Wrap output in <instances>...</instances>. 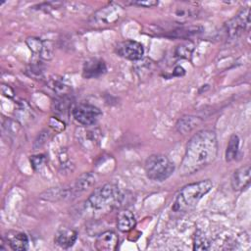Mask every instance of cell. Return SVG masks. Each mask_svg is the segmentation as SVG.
I'll use <instances>...</instances> for the list:
<instances>
[{
  "mask_svg": "<svg viewBox=\"0 0 251 251\" xmlns=\"http://www.w3.org/2000/svg\"><path fill=\"white\" fill-rule=\"evenodd\" d=\"M30 162L31 165L33 167L34 170H38L40 167L43 166L44 162H45V157L44 155H35V156H31L30 158Z\"/></svg>",
  "mask_w": 251,
  "mask_h": 251,
  "instance_id": "27",
  "label": "cell"
},
{
  "mask_svg": "<svg viewBox=\"0 0 251 251\" xmlns=\"http://www.w3.org/2000/svg\"><path fill=\"white\" fill-rule=\"evenodd\" d=\"M200 123H201V120L198 117L184 116L177 121L176 127L178 132L185 134V133L193 130L196 126H198L200 125Z\"/></svg>",
  "mask_w": 251,
  "mask_h": 251,
  "instance_id": "20",
  "label": "cell"
},
{
  "mask_svg": "<svg viewBox=\"0 0 251 251\" xmlns=\"http://www.w3.org/2000/svg\"><path fill=\"white\" fill-rule=\"evenodd\" d=\"M173 17L179 22L180 24H183L184 22L193 19L196 16V10L195 8L180 3V6H177L173 11Z\"/></svg>",
  "mask_w": 251,
  "mask_h": 251,
  "instance_id": "19",
  "label": "cell"
},
{
  "mask_svg": "<svg viewBox=\"0 0 251 251\" xmlns=\"http://www.w3.org/2000/svg\"><path fill=\"white\" fill-rule=\"evenodd\" d=\"M203 30L202 26L199 25H179L177 27H175L173 29H170L165 32V36L170 38H180V39H186L192 35L198 34Z\"/></svg>",
  "mask_w": 251,
  "mask_h": 251,
  "instance_id": "15",
  "label": "cell"
},
{
  "mask_svg": "<svg viewBox=\"0 0 251 251\" xmlns=\"http://www.w3.org/2000/svg\"><path fill=\"white\" fill-rule=\"evenodd\" d=\"M72 115L79 125L82 126H94L102 116L101 110L89 103H79L75 106Z\"/></svg>",
  "mask_w": 251,
  "mask_h": 251,
  "instance_id": "6",
  "label": "cell"
},
{
  "mask_svg": "<svg viewBox=\"0 0 251 251\" xmlns=\"http://www.w3.org/2000/svg\"><path fill=\"white\" fill-rule=\"evenodd\" d=\"M107 72V66L104 60L99 58H90L83 63L82 76L84 78H97Z\"/></svg>",
  "mask_w": 251,
  "mask_h": 251,
  "instance_id": "10",
  "label": "cell"
},
{
  "mask_svg": "<svg viewBox=\"0 0 251 251\" xmlns=\"http://www.w3.org/2000/svg\"><path fill=\"white\" fill-rule=\"evenodd\" d=\"M213 182L203 179L183 186L176 195L173 210L176 212H187L199 203V201L212 189Z\"/></svg>",
  "mask_w": 251,
  "mask_h": 251,
  "instance_id": "2",
  "label": "cell"
},
{
  "mask_svg": "<svg viewBox=\"0 0 251 251\" xmlns=\"http://www.w3.org/2000/svg\"><path fill=\"white\" fill-rule=\"evenodd\" d=\"M72 104H73V100L69 96V94L60 95L57 99H55L53 103L54 111L59 116H65L70 112L71 109L72 110L74 109V107H72Z\"/></svg>",
  "mask_w": 251,
  "mask_h": 251,
  "instance_id": "21",
  "label": "cell"
},
{
  "mask_svg": "<svg viewBox=\"0 0 251 251\" xmlns=\"http://www.w3.org/2000/svg\"><path fill=\"white\" fill-rule=\"evenodd\" d=\"M250 25V9H242L225 25V31L229 39L240 36Z\"/></svg>",
  "mask_w": 251,
  "mask_h": 251,
  "instance_id": "7",
  "label": "cell"
},
{
  "mask_svg": "<svg viewBox=\"0 0 251 251\" xmlns=\"http://www.w3.org/2000/svg\"><path fill=\"white\" fill-rule=\"evenodd\" d=\"M48 137H49V133L47 130H42L38 133V135L36 136V138L34 139V142H33V148L34 149H38V148H41L45 143L46 141L48 140Z\"/></svg>",
  "mask_w": 251,
  "mask_h": 251,
  "instance_id": "26",
  "label": "cell"
},
{
  "mask_svg": "<svg viewBox=\"0 0 251 251\" xmlns=\"http://www.w3.org/2000/svg\"><path fill=\"white\" fill-rule=\"evenodd\" d=\"M50 88L54 90V92L57 93V95H67L69 94L70 87L60 78H56V76H53L52 78L49 79L48 82Z\"/></svg>",
  "mask_w": 251,
  "mask_h": 251,
  "instance_id": "23",
  "label": "cell"
},
{
  "mask_svg": "<svg viewBox=\"0 0 251 251\" xmlns=\"http://www.w3.org/2000/svg\"><path fill=\"white\" fill-rule=\"evenodd\" d=\"M27 72H28V73L30 74V75H32V76H35V75L40 76V75H42V73H43V68H42V66H41L40 64H38V63H33V64H31V65L28 67Z\"/></svg>",
  "mask_w": 251,
  "mask_h": 251,
  "instance_id": "28",
  "label": "cell"
},
{
  "mask_svg": "<svg viewBox=\"0 0 251 251\" xmlns=\"http://www.w3.org/2000/svg\"><path fill=\"white\" fill-rule=\"evenodd\" d=\"M124 16V9L116 3H110L107 6L96 11L89 20V25L94 27L107 26L114 25Z\"/></svg>",
  "mask_w": 251,
  "mask_h": 251,
  "instance_id": "5",
  "label": "cell"
},
{
  "mask_svg": "<svg viewBox=\"0 0 251 251\" xmlns=\"http://www.w3.org/2000/svg\"><path fill=\"white\" fill-rule=\"evenodd\" d=\"M116 53L130 61H137L142 59L144 55V48L141 43L135 41V40H125L116 46Z\"/></svg>",
  "mask_w": 251,
  "mask_h": 251,
  "instance_id": "8",
  "label": "cell"
},
{
  "mask_svg": "<svg viewBox=\"0 0 251 251\" xmlns=\"http://www.w3.org/2000/svg\"><path fill=\"white\" fill-rule=\"evenodd\" d=\"M130 4L135 5V6H139V7H144V8H152V7L158 5V1H154V0L133 1V2H130Z\"/></svg>",
  "mask_w": 251,
  "mask_h": 251,
  "instance_id": "29",
  "label": "cell"
},
{
  "mask_svg": "<svg viewBox=\"0 0 251 251\" xmlns=\"http://www.w3.org/2000/svg\"><path fill=\"white\" fill-rule=\"evenodd\" d=\"M144 170L149 179L161 182L174 174L175 164L166 155L153 154L146 159Z\"/></svg>",
  "mask_w": 251,
  "mask_h": 251,
  "instance_id": "4",
  "label": "cell"
},
{
  "mask_svg": "<svg viewBox=\"0 0 251 251\" xmlns=\"http://www.w3.org/2000/svg\"><path fill=\"white\" fill-rule=\"evenodd\" d=\"M136 224L134 214L129 210H123L117 217V227L122 232H127L131 230Z\"/></svg>",
  "mask_w": 251,
  "mask_h": 251,
  "instance_id": "17",
  "label": "cell"
},
{
  "mask_svg": "<svg viewBox=\"0 0 251 251\" xmlns=\"http://www.w3.org/2000/svg\"><path fill=\"white\" fill-rule=\"evenodd\" d=\"M193 50H194V45L192 42H190V41L184 42V43L176 46V48L175 50V55L178 58L188 59V58H190Z\"/></svg>",
  "mask_w": 251,
  "mask_h": 251,
  "instance_id": "24",
  "label": "cell"
},
{
  "mask_svg": "<svg viewBox=\"0 0 251 251\" xmlns=\"http://www.w3.org/2000/svg\"><path fill=\"white\" fill-rule=\"evenodd\" d=\"M119 243V236L113 230H107L99 234L95 240V248L99 251L116 250Z\"/></svg>",
  "mask_w": 251,
  "mask_h": 251,
  "instance_id": "12",
  "label": "cell"
},
{
  "mask_svg": "<svg viewBox=\"0 0 251 251\" xmlns=\"http://www.w3.org/2000/svg\"><path fill=\"white\" fill-rule=\"evenodd\" d=\"M239 137L235 133L229 137L225 155L226 162H231L236 158L239 150Z\"/></svg>",
  "mask_w": 251,
  "mask_h": 251,
  "instance_id": "22",
  "label": "cell"
},
{
  "mask_svg": "<svg viewBox=\"0 0 251 251\" xmlns=\"http://www.w3.org/2000/svg\"><path fill=\"white\" fill-rule=\"evenodd\" d=\"M26 44L29 49L39 57L45 60H49L52 58V46L50 42L43 41L37 37H29L26 39Z\"/></svg>",
  "mask_w": 251,
  "mask_h": 251,
  "instance_id": "13",
  "label": "cell"
},
{
  "mask_svg": "<svg viewBox=\"0 0 251 251\" xmlns=\"http://www.w3.org/2000/svg\"><path fill=\"white\" fill-rule=\"evenodd\" d=\"M185 74V70L181 66H176L173 71L174 76H182Z\"/></svg>",
  "mask_w": 251,
  "mask_h": 251,
  "instance_id": "30",
  "label": "cell"
},
{
  "mask_svg": "<svg viewBox=\"0 0 251 251\" xmlns=\"http://www.w3.org/2000/svg\"><path fill=\"white\" fill-rule=\"evenodd\" d=\"M7 242L12 250L24 251L28 248V237L24 232H14L8 236Z\"/></svg>",
  "mask_w": 251,
  "mask_h": 251,
  "instance_id": "18",
  "label": "cell"
},
{
  "mask_svg": "<svg viewBox=\"0 0 251 251\" xmlns=\"http://www.w3.org/2000/svg\"><path fill=\"white\" fill-rule=\"evenodd\" d=\"M91 126H92L76 128L75 132V136L78 142L86 149L93 148L99 143L100 131L98 130V128Z\"/></svg>",
  "mask_w": 251,
  "mask_h": 251,
  "instance_id": "9",
  "label": "cell"
},
{
  "mask_svg": "<svg viewBox=\"0 0 251 251\" xmlns=\"http://www.w3.org/2000/svg\"><path fill=\"white\" fill-rule=\"evenodd\" d=\"M95 179H96V177L91 172L83 173L82 175H80L76 178L74 185L71 187L73 195L75 196L76 194H79V193L84 192L87 189H89L91 186L94 185Z\"/></svg>",
  "mask_w": 251,
  "mask_h": 251,
  "instance_id": "16",
  "label": "cell"
},
{
  "mask_svg": "<svg viewBox=\"0 0 251 251\" xmlns=\"http://www.w3.org/2000/svg\"><path fill=\"white\" fill-rule=\"evenodd\" d=\"M77 239V232L72 228L61 227L54 236V242L57 246L67 249L72 247Z\"/></svg>",
  "mask_w": 251,
  "mask_h": 251,
  "instance_id": "14",
  "label": "cell"
},
{
  "mask_svg": "<svg viewBox=\"0 0 251 251\" xmlns=\"http://www.w3.org/2000/svg\"><path fill=\"white\" fill-rule=\"evenodd\" d=\"M218 154V140L214 130L203 129L195 133L187 142L180 163L181 176L193 175L213 163Z\"/></svg>",
  "mask_w": 251,
  "mask_h": 251,
  "instance_id": "1",
  "label": "cell"
},
{
  "mask_svg": "<svg viewBox=\"0 0 251 251\" xmlns=\"http://www.w3.org/2000/svg\"><path fill=\"white\" fill-rule=\"evenodd\" d=\"M194 250H207L210 248V243L206 238L205 234L201 230H197L194 235V243H193Z\"/></svg>",
  "mask_w": 251,
  "mask_h": 251,
  "instance_id": "25",
  "label": "cell"
},
{
  "mask_svg": "<svg viewBox=\"0 0 251 251\" xmlns=\"http://www.w3.org/2000/svg\"><path fill=\"white\" fill-rule=\"evenodd\" d=\"M124 194L120 188L113 183H106L96 188L87 198L88 206L96 212H107L121 206Z\"/></svg>",
  "mask_w": 251,
  "mask_h": 251,
  "instance_id": "3",
  "label": "cell"
},
{
  "mask_svg": "<svg viewBox=\"0 0 251 251\" xmlns=\"http://www.w3.org/2000/svg\"><path fill=\"white\" fill-rule=\"evenodd\" d=\"M231 187L235 191H241L250 184V166L245 165L234 171L230 179Z\"/></svg>",
  "mask_w": 251,
  "mask_h": 251,
  "instance_id": "11",
  "label": "cell"
}]
</instances>
